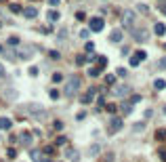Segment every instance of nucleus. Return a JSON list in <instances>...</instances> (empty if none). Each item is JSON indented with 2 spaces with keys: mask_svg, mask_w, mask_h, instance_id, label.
Wrapping results in <instances>:
<instances>
[{
  "mask_svg": "<svg viewBox=\"0 0 166 162\" xmlns=\"http://www.w3.org/2000/svg\"><path fill=\"white\" fill-rule=\"evenodd\" d=\"M103 28H105V23H103L101 17H91L89 19V30L91 32H101Z\"/></svg>",
  "mask_w": 166,
  "mask_h": 162,
  "instance_id": "nucleus-2",
  "label": "nucleus"
},
{
  "mask_svg": "<svg viewBox=\"0 0 166 162\" xmlns=\"http://www.w3.org/2000/svg\"><path fill=\"white\" fill-rule=\"evenodd\" d=\"M122 23H124L126 28H133V23H135V13H133V11H124V15H122Z\"/></svg>",
  "mask_w": 166,
  "mask_h": 162,
  "instance_id": "nucleus-3",
  "label": "nucleus"
},
{
  "mask_svg": "<svg viewBox=\"0 0 166 162\" xmlns=\"http://www.w3.org/2000/svg\"><path fill=\"white\" fill-rule=\"evenodd\" d=\"M154 86H156V88H158V91H162V88H166V80H162V78H158V80H156V82H154Z\"/></svg>",
  "mask_w": 166,
  "mask_h": 162,
  "instance_id": "nucleus-18",
  "label": "nucleus"
},
{
  "mask_svg": "<svg viewBox=\"0 0 166 162\" xmlns=\"http://www.w3.org/2000/svg\"><path fill=\"white\" fill-rule=\"evenodd\" d=\"M0 78H4V67L0 65Z\"/></svg>",
  "mask_w": 166,
  "mask_h": 162,
  "instance_id": "nucleus-42",
  "label": "nucleus"
},
{
  "mask_svg": "<svg viewBox=\"0 0 166 162\" xmlns=\"http://www.w3.org/2000/svg\"><path fill=\"white\" fill-rule=\"evenodd\" d=\"M84 61H86V59H84V57L80 55V57H78V59H76V63H78V65H82V63H84Z\"/></svg>",
  "mask_w": 166,
  "mask_h": 162,
  "instance_id": "nucleus-38",
  "label": "nucleus"
},
{
  "mask_svg": "<svg viewBox=\"0 0 166 162\" xmlns=\"http://www.w3.org/2000/svg\"><path fill=\"white\" fill-rule=\"evenodd\" d=\"M130 34H133V38H135L137 42H145V40H147V32H145V30H133Z\"/></svg>",
  "mask_w": 166,
  "mask_h": 162,
  "instance_id": "nucleus-5",
  "label": "nucleus"
},
{
  "mask_svg": "<svg viewBox=\"0 0 166 162\" xmlns=\"http://www.w3.org/2000/svg\"><path fill=\"white\" fill-rule=\"evenodd\" d=\"M154 34H156V36H164V34H166V25H164V23H156V25H154Z\"/></svg>",
  "mask_w": 166,
  "mask_h": 162,
  "instance_id": "nucleus-11",
  "label": "nucleus"
},
{
  "mask_svg": "<svg viewBox=\"0 0 166 162\" xmlns=\"http://www.w3.org/2000/svg\"><path fill=\"white\" fill-rule=\"evenodd\" d=\"M11 120H8V118H0V131H8V129H11Z\"/></svg>",
  "mask_w": 166,
  "mask_h": 162,
  "instance_id": "nucleus-15",
  "label": "nucleus"
},
{
  "mask_svg": "<svg viewBox=\"0 0 166 162\" xmlns=\"http://www.w3.org/2000/svg\"><path fill=\"white\" fill-rule=\"evenodd\" d=\"M84 118H86V114H84V112H80V114L76 116V120H84Z\"/></svg>",
  "mask_w": 166,
  "mask_h": 162,
  "instance_id": "nucleus-40",
  "label": "nucleus"
},
{
  "mask_svg": "<svg viewBox=\"0 0 166 162\" xmlns=\"http://www.w3.org/2000/svg\"><path fill=\"white\" fill-rule=\"evenodd\" d=\"M34 55V49H21V51H17V57L19 59H30Z\"/></svg>",
  "mask_w": 166,
  "mask_h": 162,
  "instance_id": "nucleus-8",
  "label": "nucleus"
},
{
  "mask_svg": "<svg viewBox=\"0 0 166 162\" xmlns=\"http://www.w3.org/2000/svg\"><path fill=\"white\" fill-rule=\"evenodd\" d=\"M61 80H63V74H59V72L53 74V82H61Z\"/></svg>",
  "mask_w": 166,
  "mask_h": 162,
  "instance_id": "nucleus-29",
  "label": "nucleus"
},
{
  "mask_svg": "<svg viewBox=\"0 0 166 162\" xmlns=\"http://www.w3.org/2000/svg\"><path fill=\"white\" fill-rule=\"evenodd\" d=\"M109 40H111V42H120V40H122V30H113V32L109 34Z\"/></svg>",
  "mask_w": 166,
  "mask_h": 162,
  "instance_id": "nucleus-14",
  "label": "nucleus"
},
{
  "mask_svg": "<svg viewBox=\"0 0 166 162\" xmlns=\"http://www.w3.org/2000/svg\"><path fill=\"white\" fill-rule=\"evenodd\" d=\"M65 158H67V160H72V162L78 160V152H76L74 147H67V149H65Z\"/></svg>",
  "mask_w": 166,
  "mask_h": 162,
  "instance_id": "nucleus-12",
  "label": "nucleus"
},
{
  "mask_svg": "<svg viewBox=\"0 0 166 162\" xmlns=\"http://www.w3.org/2000/svg\"><path fill=\"white\" fill-rule=\"evenodd\" d=\"M23 15L28 17V19H34V17L38 15V8H34V6H28V8H23Z\"/></svg>",
  "mask_w": 166,
  "mask_h": 162,
  "instance_id": "nucleus-10",
  "label": "nucleus"
},
{
  "mask_svg": "<svg viewBox=\"0 0 166 162\" xmlns=\"http://www.w3.org/2000/svg\"><path fill=\"white\" fill-rule=\"evenodd\" d=\"M107 107V112H116V105H113V103H109V105H105Z\"/></svg>",
  "mask_w": 166,
  "mask_h": 162,
  "instance_id": "nucleus-41",
  "label": "nucleus"
},
{
  "mask_svg": "<svg viewBox=\"0 0 166 162\" xmlns=\"http://www.w3.org/2000/svg\"><path fill=\"white\" fill-rule=\"evenodd\" d=\"M113 82H116V76H105V84H113Z\"/></svg>",
  "mask_w": 166,
  "mask_h": 162,
  "instance_id": "nucleus-28",
  "label": "nucleus"
},
{
  "mask_svg": "<svg viewBox=\"0 0 166 162\" xmlns=\"http://www.w3.org/2000/svg\"><path fill=\"white\" fill-rule=\"evenodd\" d=\"M160 65H162V67H166V57H164V59L160 61Z\"/></svg>",
  "mask_w": 166,
  "mask_h": 162,
  "instance_id": "nucleus-44",
  "label": "nucleus"
},
{
  "mask_svg": "<svg viewBox=\"0 0 166 162\" xmlns=\"http://www.w3.org/2000/svg\"><path fill=\"white\" fill-rule=\"evenodd\" d=\"M21 141H23V143H30V141H32V135H30V133H23V135H21Z\"/></svg>",
  "mask_w": 166,
  "mask_h": 162,
  "instance_id": "nucleus-25",
  "label": "nucleus"
},
{
  "mask_svg": "<svg viewBox=\"0 0 166 162\" xmlns=\"http://www.w3.org/2000/svg\"><path fill=\"white\" fill-rule=\"evenodd\" d=\"M135 57H137L139 61H143V59L147 57V53H145V51H137V53H135Z\"/></svg>",
  "mask_w": 166,
  "mask_h": 162,
  "instance_id": "nucleus-24",
  "label": "nucleus"
},
{
  "mask_svg": "<svg viewBox=\"0 0 166 162\" xmlns=\"http://www.w3.org/2000/svg\"><path fill=\"white\" fill-rule=\"evenodd\" d=\"M95 93H97V88H89V91H86V93L82 95V103H84V105H89V103L93 101V97H95Z\"/></svg>",
  "mask_w": 166,
  "mask_h": 162,
  "instance_id": "nucleus-6",
  "label": "nucleus"
},
{
  "mask_svg": "<svg viewBox=\"0 0 166 162\" xmlns=\"http://www.w3.org/2000/svg\"><path fill=\"white\" fill-rule=\"evenodd\" d=\"M162 13H164V15H166V4H164V6H162Z\"/></svg>",
  "mask_w": 166,
  "mask_h": 162,
  "instance_id": "nucleus-45",
  "label": "nucleus"
},
{
  "mask_svg": "<svg viewBox=\"0 0 166 162\" xmlns=\"http://www.w3.org/2000/svg\"><path fill=\"white\" fill-rule=\"evenodd\" d=\"M48 57L57 61V59H59V53H57V51H50V53H48Z\"/></svg>",
  "mask_w": 166,
  "mask_h": 162,
  "instance_id": "nucleus-33",
  "label": "nucleus"
},
{
  "mask_svg": "<svg viewBox=\"0 0 166 162\" xmlns=\"http://www.w3.org/2000/svg\"><path fill=\"white\" fill-rule=\"evenodd\" d=\"M128 91H130V86L128 84H120V86H116V88H113V93H116V97H126L128 95Z\"/></svg>",
  "mask_w": 166,
  "mask_h": 162,
  "instance_id": "nucleus-4",
  "label": "nucleus"
},
{
  "mask_svg": "<svg viewBox=\"0 0 166 162\" xmlns=\"http://www.w3.org/2000/svg\"><path fill=\"white\" fill-rule=\"evenodd\" d=\"M133 129H135L137 133H141V131L145 129V124H143V122H137V124H135V127H133Z\"/></svg>",
  "mask_w": 166,
  "mask_h": 162,
  "instance_id": "nucleus-27",
  "label": "nucleus"
},
{
  "mask_svg": "<svg viewBox=\"0 0 166 162\" xmlns=\"http://www.w3.org/2000/svg\"><path fill=\"white\" fill-rule=\"evenodd\" d=\"M139 6V13H147V4H137Z\"/></svg>",
  "mask_w": 166,
  "mask_h": 162,
  "instance_id": "nucleus-36",
  "label": "nucleus"
},
{
  "mask_svg": "<svg viewBox=\"0 0 166 162\" xmlns=\"http://www.w3.org/2000/svg\"><path fill=\"white\" fill-rule=\"evenodd\" d=\"M156 139H160V141H162V139H166V131H164V129L156 131Z\"/></svg>",
  "mask_w": 166,
  "mask_h": 162,
  "instance_id": "nucleus-21",
  "label": "nucleus"
},
{
  "mask_svg": "<svg viewBox=\"0 0 166 162\" xmlns=\"http://www.w3.org/2000/svg\"><path fill=\"white\" fill-rule=\"evenodd\" d=\"M78 88H80V78L74 74V76H69V78L65 80V88H63V91H65V97H74Z\"/></svg>",
  "mask_w": 166,
  "mask_h": 162,
  "instance_id": "nucleus-1",
  "label": "nucleus"
},
{
  "mask_svg": "<svg viewBox=\"0 0 166 162\" xmlns=\"http://www.w3.org/2000/svg\"><path fill=\"white\" fill-rule=\"evenodd\" d=\"M8 8H11V11H13V13H23V8H21L19 4H15V2H13L11 6H8Z\"/></svg>",
  "mask_w": 166,
  "mask_h": 162,
  "instance_id": "nucleus-23",
  "label": "nucleus"
},
{
  "mask_svg": "<svg viewBox=\"0 0 166 162\" xmlns=\"http://www.w3.org/2000/svg\"><path fill=\"white\" fill-rule=\"evenodd\" d=\"M50 99H59V91H57V88H53V91H50Z\"/></svg>",
  "mask_w": 166,
  "mask_h": 162,
  "instance_id": "nucleus-35",
  "label": "nucleus"
},
{
  "mask_svg": "<svg viewBox=\"0 0 166 162\" xmlns=\"http://www.w3.org/2000/svg\"><path fill=\"white\" fill-rule=\"evenodd\" d=\"M99 74H101V70H99V67H91V70H89V76H91V78H97Z\"/></svg>",
  "mask_w": 166,
  "mask_h": 162,
  "instance_id": "nucleus-20",
  "label": "nucleus"
},
{
  "mask_svg": "<svg viewBox=\"0 0 166 162\" xmlns=\"http://www.w3.org/2000/svg\"><path fill=\"white\" fill-rule=\"evenodd\" d=\"M30 158H32L34 162H46V158L42 156V152H38V149H32V152H30Z\"/></svg>",
  "mask_w": 166,
  "mask_h": 162,
  "instance_id": "nucleus-7",
  "label": "nucleus"
},
{
  "mask_svg": "<svg viewBox=\"0 0 166 162\" xmlns=\"http://www.w3.org/2000/svg\"><path fill=\"white\" fill-rule=\"evenodd\" d=\"M76 19H80V21H84V19H86V15H84L82 11H78V13H76Z\"/></svg>",
  "mask_w": 166,
  "mask_h": 162,
  "instance_id": "nucleus-32",
  "label": "nucleus"
},
{
  "mask_svg": "<svg viewBox=\"0 0 166 162\" xmlns=\"http://www.w3.org/2000/svg\"><path fill=\"white\" fill-rule=\"evenodd\" d=\"M55 129H57V131H61V129H63V122L57 120V122H55Z\"/></svg>",
  "mask_w": 166,
  "mask_h": 162,
  "instance_id": "nucleus-37",
  "label": "nucleus"
},
{
  "mask_svg": "<svg viewBox=\"0 0 166 162\" xmlns=\"http://www.w3.org/2000/svg\"><path fill=\"white\" fill-rule=\"evenodd\" d=\"M30 114H34V116L40 118V116H44V110H42L40 105H30Z\"/></svg>",
  "mask_w": 166,
  "mask_h": 162,
  "instance_id": "nucleus-13",
  "label": "nucleus"
},
{
  "mask_svg": "<svg viewBox=\"0 0 166 162\" xmlns=\"http://www.w3.org/2000/svg\"><path fill=\"white\" fill-rule=\"evenodd\" d=\"M103 105H105V101H103V97H99V99H97V110H101Z\"/></svg>",
  "mask_w": 166,
  "mask_h": 162,
  "instance_id": "nucleus-34",
  "label": "nucleus"
},
{
  "mask_svg": "<svg viewBox=\"0 0 166 162\" xmlns=\"http://www.w3.org/2000/svg\"><path fill=\"white\" fill-rule=\"evenodd\" d=\"M99 59H97V67L99 70H105V65H107V57H103V55H97Z\"/></svg>",
  "mask_w": 166,
  "mask_h": 162,
  "instance_id": "nucleus-16",
  "label": "nucleus"
},
{
  "mask_svg": "<svg viewBox=\"0 0 166 162\" xmlns=\"http://www.w3.org/2000/svg\"><path fill=\"white\" fill-rule=\"evenodd\" d=\"M59 17H61V15H59L57 11H48V13H46V19H48V21H59Z\"/></svg>",
  "mask_w": 166,
  "mask_h": 162,
  "instance_id": "nucleus-17",
  "label": "nucleus"
},
{
  "mask_svg": "<svg viewBox=\"0 0 166 162\" xmlns=\"http://www.w3.org/2000/svg\"><path fill=\"white\" fill-rule=\"evenodd\" d=\"M116 76H120V78H124V76H126V70H124V67H118V72H116Z\"/></svg>",
  "mask_w": 166,
  "mask_h": 162,
  "instance_id": "nucleus-31",
  "label": "nucleus"
},
{
  "mask_svg": "<svg viewBox=\"0 0 166 162\" xmlns=\"http://www.w3.org/2000/svg\"><path fill=\"white\" fill-rule=\"evenodd\" d=\"M120 129H122V120H120V118H111V122H109V131L116 133V131H120Z\"/></svg>",
  "mask_w": 166,
  "mask_h": 162,
  "instance_id": "nucleus-9",
  "label": "nucleus"
},
{
  "mask_svg": "<svg viewBox=\"0 0 166 162\" xmlns=\"http://www.w3.org/2000/svg\"><path fill=\"white\" fill-rule=\"evenodd\" d=\"M48 2L53 4V6H57V4H59V0H48Z\"/></svg>",
  "mask_w": 166,
  "mask_h": 162,
  "instance_id": "nucleus-43",
  "label": "nucleus"
},
{
  "mask_svg": "<svg viewBox=\"0 0 166 162\" xmlns=\"http://www.w3.org/2000/svg\"><path fill=\"white\" fill-rule=\"evenodd\" d=\"M17 44H19V38H17V36H11V38H8V47H17Z\"/></svg>",
  "mask_w": 166,
  "mask_h": 162,
  "instance_id": "nucleus-22",
  "label": "nucleus"
},
{
  "mask_svg": "<svg viewBox=\"0 0 166 162\" xmlns=\"http://www.w3.org/2000/svg\"><path fill=\"white\" fill-rule=\"evenodd\" d=\"M164 114H166V105H164Z\"/></svg>",
  "mask_w": 166,
  "mask_h": 162,
  "instance_id": "nucleus-46",
  "label": "nucleus"
},
{
  "mask_svg": "<svg viewBox=\"0 0 166 162\" xmlns=\"http://www.w3.org/2000/svg\"><path fill=\"white\" fill-rule=\"evenodd\" d=\"M99 152H101V147H99V143H95V145H91V149H89V154H91V156H97Z\"/></svg>",
  "mask_w": 166,
  "mask_h": 162,
  "instance_id": "nucleus-19",
  "label": "nucleus"
},
{
  "mask_svg": "<svg viewBox=\"0 0 166 162\" xmlns=\"http://www.w3.org/2000/svg\"><path fill=\"white\" fill-rule=\"evenodd\" d=\"M139 63H141V61H139V59H137L135 55H133V57H130V65H133V67H137Z\"/></svg>",
  "mask_w": 166,
  "mask_h": 162,
  "instance_id": "nucleus-30",
  "label": "nucleus"
},
{
  "mask_svg": "<svg viewBox=\"0 0 166 162\" xmlns=\"http://www.w3.org/2000/svg\"><path fill=\"white\" fill-rule=\"evenodd\" d=\"M38 74V67H30V76H36Z\"/></svg>",
  "mask_w": 166,
  "mask_h": 162,
  "instance_id": "nucleus-39",
  "label": "nucleus"
},
{
  "mask_svg": "<svg viewBox=\"0 0 166 162\" xmlns=\"http://www.w3.org/2000/svg\"><path fill=\"white\" fill-rule=\"evenodd\" d=\"M89 36H91V30H80V38L82 40H86Z\"/></svg>",
  "mask_w": 166,
  "mask_h": 162,
  "instance_id": "nucleus-26",
  "label": "nucleus"
}]
</instances>
